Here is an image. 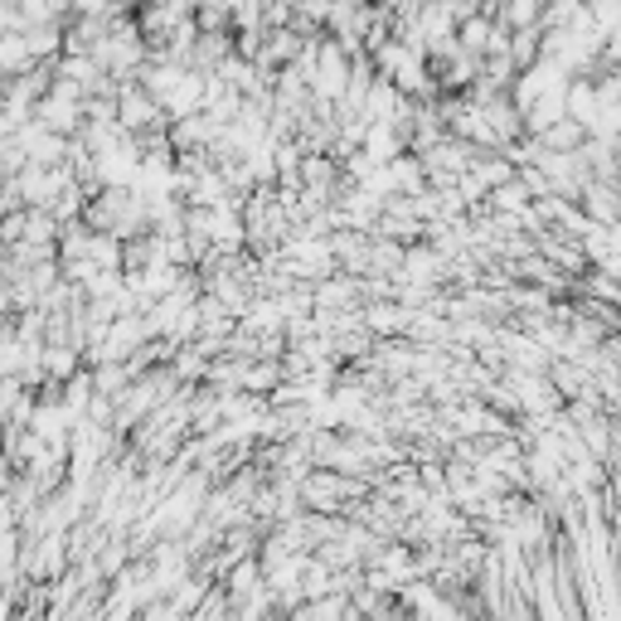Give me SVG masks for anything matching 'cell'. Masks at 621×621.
Instances as JSON below:
<instances>
[{
	"label": "cell",
	"mask_w": 621,
	"mask_h": 621,
	"mask_svg": "<svg viewBox=\"0 0 621 621\" xmlns=\"http://www.w3.org/2000/svg\"><path fill=\"white\" fill-rule=\"evenodd\" d=\"M29 68H35V59L25 49V35H0V78H20Z\"/></svg>",
	"instance_id": "1"
}]
</instances>
